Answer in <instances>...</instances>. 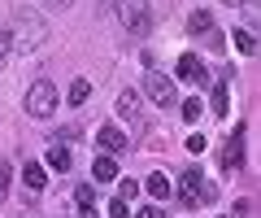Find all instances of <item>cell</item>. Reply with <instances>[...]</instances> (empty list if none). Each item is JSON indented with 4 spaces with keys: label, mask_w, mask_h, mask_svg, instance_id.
I'll return each mask as SVG.
<instances>
[{
    "label": "cell",
    "mask_w": 261,
    "mask_h": 218,
    "mask_svg": "<svg viewBox=\"0 0 261 218\" xmlns=\"http://www.w3.org/2000/svg\"><path fill=\"white\" fill-rule=\"evenodd\" d=\"M48 39V27L39 13H18L9 27V48H18V53H35L39 44Z\"/></svg>",
    "instance_id": "cell-1"
},
{
    "label": "cell",
    "mask_w": 261,
    "mask_h": 218,
    "mask_svg": "<svg viewBox=\"0 0 261 218\" xmlns=\"http://www.w3.org/2000/svg\"><path fill=\"white\" fill-rule=\"evenodd\" d=\"M27 114L31 118H53L57 114V83L53 79H35L27 87Z\"/></svg>",
    "instance_id": "cell-2"
},
{
    "label": "cell",
    "mask_w": 261,
    "mask_h": 218,
    "mask_svg": "<svg viewBox=\"0 0 261 218\" xmlns=\"http://www.w3.org/2000/svg\"><path fill=\"white\" fill-rule=\"evenodd\" d=\"M214 201H218V188L200 171H187L183 175V205H214Z\"/></svg>",
    "instance_id": "cell-3"
},
{
    "label": "cell",
    "mask_w": 261,
    "mask_h": 218,
    "mask_svg": "<svg viewBox=\"0 0 261 218\" xmlns=\"http://www.w3.org/2000/svg\"><path fill=\"white\" fill-rule=\"evenodd\" d=\"M122 27L130 31V35H148L152 31V9H148V0H122Z\"/></svg>",
    "instance_id": "cell-4"
},
{
    "label": "cell",
    "mask_w": 261,
    "mask_h": 218,
    "mask_svg": "<svg viewBox=\"0 0 261 218\" xmlns=\"http://www.w3.org/2000/svg\"><path fill=\"white\" fill-rule=\"evenodd\" d=\"M144 87H148V96L161 105V109H170V105H178V92H174V79H166L161 70H148L144 75Z\"/></svg>",
    "instance_id": "cell-5"
},
{
    "label": "cell",
    "mask_w": 261,
    "mask_h": 218,
    "mask_svg": "<svg viewBox=\"0 0 261 218\" xmlns=\"http://www.w3.org/2000/svg\"><path fill=\"white\" fill-rule=\"evenodd\" d=\"M178 79H187V83H200V87L214 83V79H209V70L200 66V57H196V53H183V57H178Z\"/></svg>",
    "instance_id": "cell-6"
},
{
    "label": "cell",
    "mask_w": 261,
    "mask_h": 218,
    "mask_svg": "<svg viewBox=\"0 0 261 218\" xmlns=\"http://www.w3.org/2000/svg\"><path fill=\"white\" fill-rule=\"evenodd\" d=\"M96 144H100L109 157H118V153H126V135H122V127H113V123H105L100 131H96Z\"/></svg>",
    "instance_id": "cell-7"
},
{
    "label": "cell",
    "mask_w": 261,
    "mask_h": 218,
    "mask_svg": "<svg viewBox=\"0 0 261 218\" xmlns=\"http://www.w3.org/2000/svg\"><path fill=\"white\" fill-rule=\"evenodd\" d=\"M240 161H244V144H240V131H235L222 149V171H240Z\"/></svg>",
    "instance_id": "cell-8"
},
{
    "label": "cell",
    "mask_w": 261,
    "mask_h": 218,
    "mask_svg": "<svg viewBox=\"0 0 261 218\" xmlns=\"http://www.w3.org/2000/svg\"><path fill=\"white\" fill-rule=\"evenodd\" d=\"M92 179H100V183H109V179H118V161H113L109 153H100V157L92 161Z\"/></svg>",
    "instance_id": "cell-9"
},
{
    "label": "cell",
    "mask_w": 261,
    "mask_h": 218,
    "mask_svg": "<svg viewBox=\"0 0 261 218\" xmlns=\"http://www.w3.org/2000/svg\"><path fill=\"white\" fill-rule=\"evenodd\" d=\"M209 105H214V114H218V118H226V114H231V87H226V83H214Z\"/></svg>",
    "instance_id": "cell-10"
},
{
    "label": "cell",
    "mask_w": 261,
    "mask_h": 218,
    "mask_svg": "<svg viewBox=\"0 0 261 218\" xmlns=\"http://www.w3.org/2000/svg\"><path fill=\"white\" fill-rule=\"evenodd\" d=\"M22 183H27V192H44V166L39 161H27L22 166Z\"/></svg>",
    "instance_id": "cell-11"
},
{
    "label": "cell",
    "mask_w": 261,
    "mask_h": 218,
    "mask_svg": "<svg viewBox=\"0 0 261 218\" xmlns=\"http://www.w3.org/2000/svg\"><path fill=\"white\" fill-rule=\"evenodd\" d=\"M118 114L122 118H135V114H140V92H130V87H126V92L118 96Z\"/></svg>",
    "instance_id": "cell-12"
},
{
    "label": "cell",
    "mask_w": 261,
    "mask_h": 218,
    "mask_svg": "<svg viewBox=\"0 0 261 218\" xmlns=\"http://www.w3.org/2000/svg\"><path fill=\"white\" fill-rule=\"evenodd\" d=\"M187 27H192V35H205V31L214 27V13H209V9H196L192 18H187Z\"/></svg>",
    "instance_id": "cell-13"
},
{
    "label": "cell",
    "mask_w": 261,
    "mask_h": 218,
    "mask_svg": "<svg viewBox=\"0 0 261 218\" xmlns=\"http://www.w3.org/2000/svg\"><path fill=\"white\" fill-rule=\"evenodd\" d=\"M74 205L83 209V214H92V205H96V188H92V183H79V192H74Z\"/></svg>",
    "instance_id": "cell-14"
},
{
    "label": "cell",
    "mask_w": 261,
    "mask_h": 218,
    "mask_svg": "<svg viewBox=\"0 0 261 218\" xmlns=\"http://www.w3.org/2000/svg\"><path fill=\"white\" fill-rule=\"evenodd\" d=\"M235 48H240L244 57H252V53H257V35H252L248 27H244V31H235Z\"/></svg>",
    "instance_id": "cell-15"
},
{
    "label": "cell",
    "mask_w": 261,
    "mask_h": 218,
    "mask_svg": "<svg viewBox=\"0 0 261 218\" xmlns=\"http://www.w3.org/2000/svg\"><path fill=\"white\" fill-rule=\"evenodd\" d=\"M48 166H53V171H70V149H61V144L48 149Z\"/></svg>",
    "instance_id": "cell-16"
},
{
    "label": "cell",
    "mask_w": 261,
    "mask_h": 218,
    "mask_svg": "<svg viewBox=\"0 0 261 218\" xmlns=\"http://www.w3.org/2000/svg\"><path fill=\"white\" fill-rule=\"evenodd\" d=\"M87 96H92V83H87V79H74V83H70V105H83Z\"/></svg>",
    "instance_id": "cell-17"
},
{
    "label": "cell",
    "mask_w": 261,
    "mask_h": 218,
    "mask_svg": "<svg viewBox=\"0 0 261 218\" xmlns=\"http://www.w3.org/2000/svg\"><path fill=\"white\" fill-rule=\"evenodd\" d=\"M148 192H152L157 201H161V197H170V179H166L161 171H157V175H148Z\"/></svg>",
    "instance_id": "cell-18"
},
{
    "label": "cell",
    "mask_w": 261,
    "mask_h": 218,
    "mask_svg": "<svg viewBox=\"0 0 261 218\" xmlns=\"http://www.w3.org/2000/svg\"><path fill=\"white\" fill-rule=\"evenodd\" d=\"M178 109H183V118H187V123H200V114H205V105L196 101V96H192V101H178Z\"/></svg>",
    "instance_id": "cell-19"
},
{
    "label": "cell",
    "mask_w": 261,
    "mask_h": 218,
    "mask_svg": "<svg viewBox=\"0 0 261 218\" xmlns=\"http://www.w3.org/2000/svg\"><path fill=\"white\" fill-rule=\"evenodd\" d=\"M205 48H209V53H226V39H222V31H218V27L205 31Z\"/></svg>",
    "instance_id": "cell-20"
},
{
    "label": "cell",
    "mask_w": 261,
    "mask_h": 218,
    "mask_svg": "<svg viewBox=\"0 0 261 218\" xmlns=\"http://www.w3.org/2000/svg\"><path fill=\"white\" fill-rule=\"evenodd\" d=\"M135 192H140V183H135V179H122V192H118V201H130Z\"/></svg>",
    "instance_id": "cell-21"
},
{
    "label": "cell",
    "mask_w": 261,
    "mask_h": 218,
    "mask_svg": "<svg viewBox=\"0 0 261 218\" xmlns=\"http://www.w3.org/2000/svg\"><path fill=\"white\" fill-rule=\"evenodd\" d=\"M109 218H126V201L113 197V201H109Z\"/></svg>",
    "instance_id": "cell-22"
},
{
    "label": "cell",
    "mask_w": 261,
    "mask_h": 218,
    "mask_svg": "<svg viewBox=\"0 0 261 218\" xmlns=\"http://www.w3.org/2000/svg\"><path fill=\"white\" fill-rule=\"evenodd\" d=\"M209 144H205V135H192V140H187V153H205Z\"/></svg>",
    "instance_id": "cell-23"
},
{
    "label": "cell",
    "mask_w": 261,
    "mask_h": 218,
    "mask_svg": "<svg viewBox=\"0 0 261 218\" xmlns=\"http://www.w3.org/2000/svg\"><path fill=\"white\" fill-rule=\"evenodd\" d=\"M74 0H44V9H53V13H61V9H70Z\"/></svg>",
    "instance_id": "cell-24"
},
{
    "label": "cell",
    "mask_w": 261,
    "mask_h": 218,
    "mask_svg": "<svg viewBox=\"0 0 261 218\" xmlns=\"http://www.w3.org/2000/svg\"><path fill=\"white\" fill-rule=\"evenodd\" d=\"M5 192H9V166L0 161V197H5Z\"/></svg>",
    "instance_id": "cell-25"
},
{
    "label": "cell",
    "mask_w": 261,
    "mask_h": 218,
    "mask_svg": "<svg viewBox=\"0 0 261 218\" xmlns=\"http://www.w3.org/2000/svg\"><path fill=\"white\" fill-rule=\"evenodd\" d=\"M5 57H9V35L0 31V66H5Z\"/></svg>",
    "instance_id": "cell-26"
},
{
    "label": "cell",
    "mask_w": 261,
    "mask_h": 218,
    "mask_svg": "<svg viewBox=\"0 0 261 218\" xmlns=\"http://www.w3.org/2000/svg\"><path fill=\"white\" fill-rule=\"evenodd\" d=\"M135 218H161V209H157V205H144V209H140Z\"/></svg>",
    "instance_id": "cell-27"
},
{
    "label": "cell",
    "mask_w": 261,
    "mask_h": 218,
    "mask_svg": "<svg viewBox=\"0 0 261 218\" xmlns=\"http://www.w3.org/2000/svg\"><path fill=\"white\" fill-rule=\"evenodd\" d=\"M226 5H248V0H226Z\"/></svg>",
    "instance_id": "cell-28"
},
{
    "label": "cell",
    "mask_w": 261,
    "mask_h": 218,
    "mask_svg": "<svg viewBox=\"0 0 261 218\" xmlns=\"http://www.w3.org/2000/svg\"><path fill=\"white\" fill-rule=\"evenodd\" d=\"M87 218H96V214H87Z\"/></svg>",
    "instance_id": "cell-29"
}]
</instances>
